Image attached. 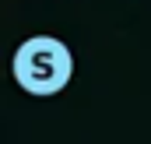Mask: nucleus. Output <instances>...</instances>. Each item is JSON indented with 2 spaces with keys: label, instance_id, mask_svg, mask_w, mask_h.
<instances>
[{
  "label": "nucleus",
  "instance_id": "obj_1",
  "mask_svg": "<svg viewBox=\"0 0 151 144\" xmlns=\"http://www.w3.org/2000/svg\"><path fill=\"white\" fill-rule=\"evenodd\" d=\"M11 74L21 91H28L35 99H49L70 84L74 56H70L67 42H60L56 35H32L14 49Z\"/></svg>",
  "mask_w": 151,
  "mask_h": 144
}]
</instances>
